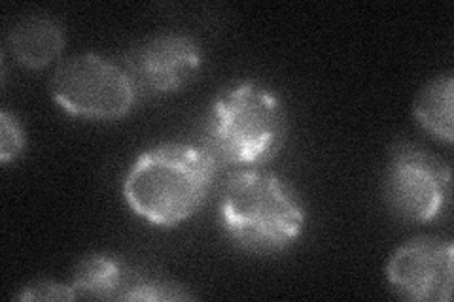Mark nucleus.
<instances>
[{
	"label": "nucleus",
	"instance_id": "obj_7",
	"mask_svg": "<svg viewBox=\"0 0 454 302\" xmlns=\"http://www.w3.org/2000/svg\"><path fill=\"white\" fill-rule=\"evenodd\" d=\"M452 242L419 236L397 248L387 265L392 290L417 302H449L452 293Z\"/></svg>",
	"mask_w": 454,
	"mask_h": 302
},
{
	"label": "nucleus",
	"instance_id": "obj_3",
	"mask_svg": "<svg viewBox=\"0 0 454 302\" xmlns=\"http://www.w3.org/2000/svg\"><path fill=\"white\" fill-rule=\"evenodd\" d=\"M220 221L239 248L277 253L300 238L307 213L292 187L273 172L240 170L220 197Z\"/></svg>",
	"mask_w": 454,
	"mask_h": 302
},
{
	"label": "nucleus",
	"instance_id": "obj_5",
	"mask_svg": "<svg viewBox=\"0 0 454 302\" xmlns=\"http://www.w3.org/2000/svg\"><path fill=\"white\" fill-rule=\"evenodd\" d=\"M388 208L405 221L428 223L437 220L450 198V166L415 143H402L385 172Z\"/></svg>",
	"mask_w": 454,
	"mask_h": 302
},
{
	"label": "nucleus",
	"instance_id": "obj_8",
	"mask_svg": "<svg viewBox=\"0 0 454 302\" xmlns=\"http://www.w3.org/2000/svg\"><path fill=\"white\" fill-rule=\"evenodd\" d=\"M76 298L106 300H182L184 285L160 276H148L110 255L85 257L70 280Z\"/></svg>",
	"mask_w": 454,
	"mask_h": 302
},
{
	"label": "nucleus",
	"instance_id": "obj_10",
	"mask_svg": "<svg viewBox=\"0 0 454 302\" xmlns=\"http://www.w3.org/2000/svg\"><path fill=\"white\" fill-rule=\"evenodd\" d=\"M452 103V76H439L420 91L415 105V118L419 125L434 138L447 143H450L454 136Z\"/></svg>",
	"mask_w": 454,
	"mask_h": 302
},
{
	"label": "nucleus",
	"instance_id": "obj_6",
	"mask_svg": "<svg viewBox=\"0 0 454 302\" xmlns=\"http://www.w3.org/2000/svg\"><path fill=\"white\" fill-rule=\"evenodd\" d=\"M203 61V50L195 38L167 33L127 51L120 66L129 78L137 98H148L186 88L199 74Z\"/></svg>",
	"mask_w": 454,
	"mask_h": 302
},
{
	"label": "nucleus",
	"instance_id": "obj_12",
	"mask_svg": "<svg viewBox=\"0 0 454 302\" xmlns=\"http://www.w3.org/2000/svg\"><path fill=\"white\" fill-rule=\"evenodd\" d=\"M20 300H73L76 298L70 283L57 282H36L25 287V291L18 295Z\"/></svg>",
	"mask_w": 454,
	"mask_h": 302
},
{
	"label": "nucleus",
	"instance_id": "obj_4",
	"mask_svg": "<svg viewBox=\"0 0 454 302\" xmlns=\"http://www.w3.org/2000/svg\"><path fill=\"white\" fill-rule=\"evenodd\" d=\"M51 97L70 116L112 121L123 118L137 95L120 63L82 53L65 59L51 78Z\"/></svg>",
	"mask_w": 454,
	"mask_h": 302
},
{
	"label": "nucleus",
	"instance_id": "obj_1",
	"mask_svg": "<svg viewBox=\"0 0 454 302\" xmlns=\"http://www.w3.org/2000/svg\"><path fill=\"white\" fill-rule=\"evenodd\" d=\"M218 168L201 143H161L142 153L125 174V203L152 225L175 227L205 205Z\"/></svg>",
	"mask_w": 454,
	"mask_h": 302
},
{
	"label": "nucleus",
	"instance_id": "obj_9",
	"mask_svg": "<svg viewBox=\"0 0 454 302\" xmlns=\"http://www.w3.org/2000/svg\"><path fill=\"white\" fill-rule=\"evenodd\" d=\"M8 48L20 65L27 68H44L65 48V33L61 25L46 16L27 18L12 28Z\"/></svg>",
	"mask_w": 454,
	"mask_h": 302
},
{
	"label": "nucleus",
	"instance_id": "obj_11",
	"mask_svg": "<svg viewBox=\"0 0 454 302\" xmlns=\"http://www.w3.org/2000/svg\"><path fill=\"white\" fill-rule=\"evenodd\" d=\"M25 148V133L20 121L10 112L0 113V161L18 159Z\"/></svg>",
	"mask_w": 454,
	"mask_h": 302
},
{
	"label": "nucleus",
	"instance_id": "obj_2",
	"mask_svg": "<svg viewBox=\"0 0 454 302\" xmlns=\"http://www.w3.org/2000/svg\"><path fill=\"white\" fill-rule=\"evenodd\" d=\"M286 131V110L280 98L258 81H240L212 103L201 146L218 165L254 168L280 151Z\"/></svg>",
	"mask_w": 454,
	"mask_h": 302
}]
</instances>
